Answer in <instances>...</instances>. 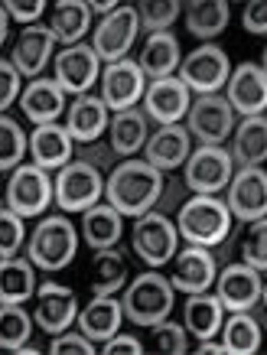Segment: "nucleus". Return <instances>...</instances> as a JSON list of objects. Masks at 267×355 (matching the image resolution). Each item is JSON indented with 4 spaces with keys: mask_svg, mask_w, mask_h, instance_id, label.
I'll return each mask as SVG.
<instances>
[{
    "mask_svg": "<svg viewBox=\"0 0 267 355\" xmlns=\"http://www.w3.org/2000/svg\"><path fill=\"white\" fill-rule=\"evenodd\" d=\"M55 180V205L62 212H88L105 199V173L85 160H72L53 176Z\"/></svg>",
    "mask_w": 267,
    "mask_h": 355,
    "instance_id": "nucleus-7",
    "label": "nucleus"
},
{
    "mask_svg": "<svg viewBox=\"0 0 267 355\" xmlns=\"http://www.w3.org/2000/svg\"><path fill=\"white\" fill-rule=\"evenodd\" d=\"M30 157L36 166H43L49 173H59L62 166L75 160V140L65 130V124H43V128H33L30 134Z\"/></svg>",
    "mask_w": 267,
    "mask_h": 355,
    "instance_id": "nucleus-24",
    "label": "nucleus"
},
{
    "mask_svg": "<svg viewBox=\"0 0 267 355\" xmlns=\"http://www.w3.org/2000/svg\"><path fill=\"white\" fill-rule=\"evenodd\" d=\"M75 160H85V163H92V166H98V170L105 173H111L114 166H118V153L111 150V144L107 140H92V144H75Z\"/></svg>",
    "mask_w": 267,
    "mask_h": 355,
    "instance_id": "nucleus-42",
    "label": "nucleus"
},
{
    "mask_svg": "<svg viewBox=\"0 0 267 355\" xmlns=\"http://www.w3.org/2000/svg\"><path fill=\"white\" fill-rule=\"evenodd\" d=\"M222 343L228 345L232 355H255L264 345V329L255 320V313H228L222 326Z\"/></svg>",
    "mask_w": 267,
    "mask_h": 355,
    "instance_id": "nucleus-35",
    "label": "nucleus"
},
{
    "mask_svg": "<svg viewBox=\"0 0 267 355\" xmlns=\"http://www.w3.org/2000/svg\"><path fill=\"white\" fill-rule=\"evenodd\" d=\"M176 303V287L163 270L150 268L137 277H130V284L121 293V306H124V320L134 323L137 329H153L163 320H170V310Z\"/></svg>",
    "mask_w": 267,
    "mask_h": 355,
    "instance_id": "nucleus-2",
    "label": "nucleus"
},
{
    "mask_svg": "<svg viewBox=\"0 0 267 355\" xmlns=\"http://www.w3.org/2000/svg\"><path fill=\"white\" fill-rule=\"evenodd\" d=\"M78 297L72 287H62L55 280H40V291H36V329H43L46 336H59L65 329H72V323L78 320Z\"/></svg>",
    "mask_w": 267,
    "mask_h": 355,
    "instance_id": "nucleus-16",
    "label": "nucleus"
},
{
    "mask_svg": "<svg viewBox=\"0 0 267 355\" xmlns=\"http://www.w3.org/2000/svg\"><path fill=\"white\" fill-rule=\"evenodd\" d=\"M225 306L218 300V293H189L186 303H182V326H186V333L193 336L196 343H203V339H215V336L222 333L225 326Z\"/></svg>",
    "mask_w": 267,
    "mask_h": 355,
    "instance_id": "nucleus-28",
    "label": "nucleus"
},
{
    "mask_svg": "<svg viewBox=\"0 0 267 355\" xmlns=\"http://www.w3.org/2000/svg\"><path fill=\"white\" fill-rule=\"evenodd\" d=\"M196 352H199V355H209V352L225 355V352H228V345H225L222 339H203V343L196 345Z\"/></svg>",
    "mask_w": 267,
    "mask_h": 355,
    "instance_id": "nucleus-51",
    "label": "nucleus"
},
{
    "mask_svg": "<svg viewBox=\"0 0 267 355\" xmlns=\"http://www.w3.org/2000/svg\"><path fill=\"white\" fill-rule=\"evenodd\" d=\"M225 205L235 222L251 225L267 216V170L264 166H248L235 170L232 183L225 189Z\"/></svg>",
    "mask_w": 267,
    "mask_h": 355,
    "instance_id": "nucleus-15",
    "label": "nucleus"
},
{
    "mask_svg": "<svg viewBox=\"0 0 267 355\" xmlns=\"http://www.w3.org/2000/svg\"><path fill=\"white\" fill-rule=\"evenodd\" d=\"M92 7H88L85 0H59V3H53L49 7V30H53L55 43L62 46V49H69V46H78L85 43L88 30H95L92 26Z\"/></svg>",
    "mask_w": 267,
    "mask_h": 355,
    "instance_id": "nucleus-27",
    "label": "nucleus"
},
{
    "mask_svg": "<svg viewBox=\"0 0 267 355\" xmlns=\"http://www.w3.org/2000/svg\"><path fill=\"white\" fill-rule=\"evenodd\" d=\"M55 36L49 26L43 23H33V26H23L20 36H17V43L10 49V62L20 69V76L33 78H43L46 65H53L55 59Z\"/></svg>",
    "mask_w": 267,
    "mask_h": 355,
    "instance_id": "nucleus-20",
    "label": "nucleus"
},
{
    "mask_svg": "<svg viewBox=\"0 0 267 355\" xmlns=\"http://www.w3.org/2000/svg\"><path fill=\"white\" fill-rule=\"evenodd\" d=\"M182 13V3L176 0H166V3H153V0H144L137 3V17H140V30L153 33H166L176 23V17Z\"/></svg>",
    "mask_w": 267,
    "mask_h": 355,
    "instance_id": "nucleus-38",
    "label": "nucleus"
},
{
    "mask_svg": "<svg viewBox=\"0 0 267 355\" xmlns=\"http://www.w3.org/2000/svg\"><path fill=\"white\" fill-rule=\"evenodd\" d=\"M241 26L251 36H267V0H251L241 10Z\"/></svg>",
    "mask_w": 267,
    "mask_h": 355,
    "instance_id": "nucleus-48",
    "label": "nucleus"
},
{
    "mask_svg": "<svg viewBox=\"0 0 267 355\" xmlns=\"http://www.w3.org/2000/svg\"><path fill=\"white\" fill-rule=\"evenodd\" d=\"M186 199H189V186H186V180H182V176H173V173H166V180H163V193H160V202H157V209L170 216V212H180Z\"/></svg>",
    "mask_w": 267,
    "mask_h": 355,
    "instance_id": "nucleus-45",
    "label": "nucleus"
},
{
    "mask_svg": "<svg viewBox=\"0 0 267 355\" xmlns=\"http://www.w3.org/2000/svg\"><path fill=\"white\" fill-rule=\"evenodd\" d=\"M128 284H130L128 254L118 245L95 251V258H92V293L95 297H114Z\"/></svg>",
    "mask_w": 267,
    "mask_h": 355,
    "instance_id": "nucleus-31",
    "label": "nucleus"
},
{
    "mask_svg": "<svg viewBox=\"0 0 267 355\" xmlns=\"http://www.w3.org/2000/svg\"><path fill=\"white\" fill-rule=\"evenodd\" d=\"M232 225H235V218L228 212L225 199H218V196H189L176 212V228H180V238L186 245H222Z\"/></svg>",
    "mask_w": 267,
    "mask_h": 355,
    "instance_id": "nucleus-3",
    "label": "nucleus"
},
{
    "mask_svg": "<svg viewBox=\"0 0 267 355\" xmlns=\"http://www.w3.org/2000/svg\"><path fill=\"white\" fill-rule=\"evenodd\" d=\"M78 254V232L65 216H46L26 241V258L40 270H62Z\"/></svg>",
    "mask_w": 267,
    "mask_h": 355,
    "instance_id": "nucleus-4",
    "label": "nucleus"
},
{
    "mask_svg": "<svg viewBox=\"0 0 267 355\" xmlns=\"http://www.w3.org/2000/svg\"><path fill=\"white\" fill-rule=\"evenodd\" d=\"M257 65L264 69V76H267V46H264V49H261V62H257Z\"/></svg>",
    "mask_w": 267,
    "mask_h": 355,
    "instance_id": "nucleus-52",
    "label": "nucleus"
},
{
    "mask_svg": "<svg viewBox=\"0 0 267 355\" xmlns=\"http://www.w3.org/2000/svg\"><path fill=\"white\" fill-rule=\"evenodd\" d=\"M225 98L235 108L238 118H255L267 111V76L257 62H241L232 69Z\"/></svg>",
    "mask_w": 267,
    "mask_h": 355,
    "instance_id": "nucleus-19",
    "label": "nucleus"
},
{
    "mask_svg": "<svg viewBox=\"0 0 267 355\" xmlns=\"http://www.w3.org/2000/svg\"><path fill=\"white\" fill-rule=\"evenodd\" d=\"M215 293L228 313H245L264 300V274L245 261H232V264L218 268Z\"/></svg>",
    "mask_w": 267,
    "mask_h": 355,
    "instance_id": "nucleus-14",
    "label": "nucleus"
},
{
    "mask_svg": "<svg viewBox=\"0 0 267 355\" xmlns=\"http://www.w3.org/2000/svg\"><path fill=\"white\" fill-rule=\"evenodd\" d=\"M124 232V216L111 202H98L88 212H82V238L92 251L101 248H114Z\"/></svg>",
    "mask_w": 267,
    "mask_h": 355,
    "instance_id": "nucleus-32",
    "label": "nucleus"
},
{
    "mask_svg": "<svg viewBox=\"0 0 267 355\" xmlns=\"http://www.w3.org/2000/svg\"><path fill=\"white\" fill-rule=\"evenodd\" d=\"M40 280L36 264L30 258H7L0 261V303H26L36 297Z\"/></svg>",
    "mask_w": 267,
    "mask_h": 355,
    "instance_id": "nucleus-33",
    "label": "nucleus"
},
{
    "mask_svg": "<svg viewBox=\"0 0 267 355\" xmlns=\"http://www.w3.org/2000/svg\"><path fill=\"white\" fill-rule=\"evenodd\" d=\"M130 248H134V254L147 268L160 270L180 251V228H176V222H170L166 212L153 209L147 216L134 218V225H130Z\"/></svg>",
    "mask_w": 267,
    "mask_h": 355,
    "instance_id": "nucleus-5",
    "label": "nucleus"
},
{
    "mask_svg": "<svg viewBox=\"0 0 267 355\" xmlns=\"http://www.w3.org/2000/svg\"><path fill=\"white\" fill-rule=\"evenodd\" d=\"M101 352H105V355H118V352L140 355V352H144V343H140L134 333H118V336H111L107 343H101Z\"/></svg>",
    "mask_w": 267,
    "mask_h": 355,
    "instance_id": "nucleus-49",
    "label": "nucleus"
},
{
    "mask_svg": "<svg viewBox=\"0 0 267 355\" xmlns=\"http://www.w3.org/2000/svg\"><path fill=\"white\" fill-rule=\"evenodd\" d=\"M0 10L7 13L13 23H26V26H33V23L40 20V17H43L49 7H46L43 0H30V3H20V0H7V3H3Z\"/></svg>",
    "mask_w": 267,
    "mask_h": 355,
    "instance_id": "nucleus-46",
    "label": "nucleus"
},
{
    "mask_svg": "<svg viewBox=\"0 0 267 355\" xmlns=\"http://www.w3.org/2000/svg\"><path fill=\"white\" fill-rule=\"evenodd\" d=\"M78 329L92 339V343H107L111 336L121 333V323H124V306H121L118 297H95L78 310Z\"/></svg>",
    "mask_w": 267,
    "mask_h": 355,
    "instance_id": "nucleus-29",
    "label": "nucleus"
},
{
    "mask_svg": "<svg viewBox=\"0 0 267 355\" xmlns=\"http://www.w3.org/2000/svg\"><path fill=\"white\" fill-rule=\"evenodd\" d=\"M193 134L186 124H166V128H157L150 134L147 147H144V160L153 163L160 173H173L186 166L189 153H193Z\"/></svg>",
    "mask_w": 267,
    "mask_h": 355,
    "instance_id": "nucleus-21",
    "label": "nucleus"
},
{
    "mask_svg": "<svg viewBox=\"0 0 267 355\" xmlns=\"http://www.w3.org/2000/svg\"><path fill=\"white\" fill-rule=\"evenodd\" d=\"M232 163L235 170H248V166H264L267 163V114H255V118H241L232 130Z\"/></svg>",
    "mask_w": 267,
    "mask_h": 355,
    "instance_id": "nucleus-25",
    "label": "nucleus"
},
{
    "mask_svg": "<svg viewBox=\"0 0 267 355\" xmlns=\"http://www.w3.org/2000/svg\"><path fill=\"white\" fill-rule=\"evenodd\" d=\"M95 345L82 329H65V333L49 339V352L53 355H95Z\"/></svg>",
    "mask_w": 267,
    "mask_h": 355,
    "instance_id": "nucleus-44",
    "label": "nucleus"
},
{
    "mask_svg": "<svg viewBox=\"0 0 267 355\" xmlns=\"http://www.w3.org/2000/svg\"><path fill=\"white\" fill-rule=\"evenodd\" d=\"M241 235H245V225L241 222H235L232 225V232L225 235L222 245H215V261H218V268H225V264H232V261H241Z\"/></svg>",
    "mask_w": 267,
    "mask_h": 355,
    "instance_id": "nucleus-47",
    "label": "nucleus"
},
{
    "mask_svg": "<svg viewBox=\"0 0 267 355\" xmlns=\"http://www.w3.org/2000/svg\"><path fill=\"white\" fill-rule=\"evenodd\" d=\"M88 7H92V13H98V17L105 20V17H111V13H118L124 3H118V0H92Z\"/></svg>",
    "mask_w": 267,
    "mask_h": 355,
    "instance_id": "nucleus-50",
    "label": "nucleus"
},
{
    "mask_svg": "<svg viewBox=\"0 0 267 355\" xmlns=\"http://www.w3.org/2000/svg\"><path fill=\"white\" fill-rule=\"evenodd\" d=\"M20 69L3 55L0 59V111L7 114L10 111V105H20V95H23V88H20Z\"/></svg>",
    "mask_w": 267,
    "mask_h": 355,
    "instance_id": "nucleus-43",
    "label": "nucleus"
},
{
    "mask_svg": "<svg viewBox=\"0 0 267 355\" xmlns=\"http://www.w3.org/2000/svg\"><path fill=\"white\" fill-rule=\"evenodd\" d=\"M189 339L193 336L186 333L182 323H173V320H163L160 326H153V349L163 355H182L189 352Z\"/></svg>",
    "mask_w": 267,
    "mask_h": 355,
    "instance_id": "nucleus-41",
    "label": "nucleus"
},
{
    "mask_svg": "<svg viewBox=\"0 0 267 355\" xmlns=\"http://www.w3.org/2000/svg\"><path fill=\"white\" fill-rule=\"evenodd\" d=\"M180 62H182L180 40H176L170 30L147 36V40H144V49H140V55H137V65L144 69V76H147L150 82L170 78L173 72H180Z\"/></svg>",
    "mask_w": 267,
    "mask_h": 355,
    "instance_id": "nucleus-30",
    "label": "nucleus"
},
{
    "mask_svg": "<svg viewBox=\"0 0 267 355\" xmlns=\"http://www.w3.org/2000/svg\"><path fill=\"white\" fill-rule=\"evenodd\" d=\"M241 261L251 264L255 270L267 274V216L245 225V235H241Z\"/></svg>",
    "mask_w": 267,
    "mask_h": 355,
    "instance_id": "nucleus-39",
    "label": "nucleus"
},
{
    "mask_svg": "<svg viewBox=\"0 0 267 355\" xmlns=\"http://www.w3.org/2000/svg\"><path fill=\"white\" fill-rule=\"evenodd\" d=\"M26 241V228H23V216H17L13 209H0V261L17 258V251Z\"/></svg>",
    "mask_w": 267,
    "mask_h": 355,
    "instance_id": "nucleus-40",
    "label": "nucleus"
},
{
    "mask_svg": "<svg viewBox=\"0 0 267 355\" xmlns=\"http://www.w3.org/2000/svg\"><path fill=\"white\" fill-rule=\"evenodd\" d=\"M150 124L153 121L147 118V111L144 108H128V111H118V114H111V128H107V144H111V150L118 153L121 160H130V157H137L144 147H147L150 140Z\"/></svg>",
    "mask_w": 267,
    "mask_h": 355,
    "instance_id": "nucleus-26",
    "label": "nucleus"
},
{
    "mask_svg": "<svg viewBox=\"0 0 267 355\" xmlns=\"http://www.w3.org/2000/svg\"><path fill=\"white\" fill-rule=\"evenodd\" d=\"M193 108V92L182 85L180 76L170 78H157L147 85V95H144V111L147 118L157 124V128H166V124H180Z\"/></svg>",
    "mask_w": 267,
    "mask_h": 355,
    "instance_id": "nucleus-18",
    "label": "nucleus"
},
{
    "mask_svg": "<svg viewBox=\"0 0 267 355\" xmlns=\"http://www.w3.org/2000/svg\"><path fill=\"white\" fill-rule=\"evenodd\" d=\"M3 205L13 209L23 218L46 216V209L55 205V180L49 170L36 166V163H23L7 176V193H3Z\"/></svg>",
    "mask_w": 267,
    "mask_h": 355,
    "instance_id": "nucleus-6",
    "label": "nucleus"
},
{
    "mask_svg": "<svg viewBox=\"0 0 267 355\" xmlns=\"http://www.w3.org/2000/svg\"><path fill=\"white\" fill-rule=\"evenodd\" d=\"M232 176H235V163L225 147H196L182 166V180L193 196H218L222 189H228Z\"/></svg>",
    "mask_w": 267,
    "mask_h": 355,
    "instance_id": "nucleus-10",
    "label": "nucleus"
},
{
    "mask_svg": "<svg viewBox=\"0 0 267 355\" xmlns=\"http://www.w3.org/2000/svg\"><path fill=\"white\" fill-rule=\"evenodd\" d=\"M170 268V284L180 293H205L215 287V277H218V261H215L212 248L203 245H182L176 251V258L166 264Z\"/></svg>",
    "mask_w": 267,
    "mask_h": 355,
    "instance_id": "nucleus-13",
    "label": "nucleus"
},
{
    "mask_svg": "<svg viewBox=\"0 0 267 355\" xmlns=\"http://www.w3.org/2000/svg\"><path fill=\"white\" fill-rule=\"evenodd\" d=\"M101 59L92 49V43H78L69 49H59L53 59V78L62 85L65 95H92V85L101 82Z\"/></svg>",
    "mask_w": 267,
    "mask_h": 355,
    "instance_id": "nucleus-12",
    "label": "nucleus"
},
{
    "mask_svg": "<svg viewBox=\"0 0 267 355\" xmlns=\"http://www.w3.org/2000/svg\"><path fill=\"white\" fill-rule=\"evenodd\" d=\"M235 124L238 114L222 92L218 95H196L193 108L186 114V128H189L199 147H222L225 140L232 137Z\"/></svg>",
    "mask_w": 267,
    "mask_h": 355,
    "instance_id": "nucleus-8",
    "label": "nucleus"
},
{
    "mask_svg": "<svg viewBox=\"0 0 267 355\" xmlns=\"http://www.w3.org/2000/svg\"><path fill=\"white\" fill-rule=\"evenodd\" d=\"M163 180L166 173H160L153 163L140 160V157L121 160L105 180V202L114 205L124 218H140L157 209Z\"/></svg>",
    "mask_w": 267,
    "mask_h": 355,
    "instance_id": "nucleus-1",
    "label": "nucleus"
},
{
    "mask_svg": "<svg viewBox=\"0 0 267 355\" xmlns=\"http://www.w3.org/2000/svg\"><path fill=\"white\" fill-rule=\"evenodd\" d=\"M182 13H186V30H189V36L209 43V40H215V36L225 33L232 7H228L225 0H193V3L182 7Z\"/></svg>",
    "mask_w": 267,
    "mask_h": 355,
    "instance_id": "nucleus-34",
    "label": "nucleus"
},
{
    "mask_svg": "<svg viewBox=\"0 0 267 355\" xmlns=\"http://www.w3.org/2000/svg\"><path fill=\"white\" fill-rule=\"evenodd\" d=\"M111 128V108H107L101 95H78L69 101L65 111V130L72 134L75 144H92L101 140V134Z\"/></svg>",
    "mask_w": 267,
    "mask_h": 355,
    "instance_id": "nucleus-23",
    "label": "nucleus"
},
{
    "mask_svg": "<svg viewBox=\"0 0 267 355\" xmlns=\"http://www.w3.org/2000/svg\"><path fill=\"white\" fill-rule=\"evenodd\" d=\"M26 153H30V134L10 114H0V170H3V176L23 166Z\"/></svg>",
    "mask_w": 267,
    "mask_h": 355,
    "instance_id": "nucleus-37",
    "label": "nucleus"
},
{
    "mask_svg": "<svg viewBox=\"0 0 267 355\" xmlns=\"http://www.w3.org/2000/svg\"><path fill=\"white\" fill-rule=\"evenodd\" d=\"M147 85L150 78L144 76V69L134 59L105 65V72H101V101L111 108V114L137 108V101H144V95H147Z\"/></svg>",
    "mask_w": 267,
    "mask_h": 355,
    "instance_id": "nucleus-17",
    "label": "nucleus"
},
{
    "mask_svg": "<svg viewBox=\"0 0 267 355\" xmlns=\"http://www.w3.org/2000/svg\"><path fill=\"white\" fill-rule=\"evenodd\" d=\"M20 111L26 114V121H33V128H43V124H55L69 111L62 85L49 78H33L30 85L23 88L20 95Z\"/></svg>",
    "mask_w": 267,
    "mask_h": 355,
    "instance_id": "nucleus-22",
    "label": "nucleus"
},
{
    "mask_svg": "<svg viewBox=\"0 0 267 355\" xmlns=\"http://www.w3.org/2000/svg\"><path fill=\"white\" fill-rule=\"evenodd\" d=\"M264 306H267V284H264Z\"/></svg>",
    "mask_w": 267,
    "mask_h": 355,
    "instance_id": "nucleus-53",
    "label": "nucleus"
},
{
    "mask_svg": "<svg viewBox=\"0 0 267 355\" xmlns=\"http://www.w3.org/2000/svg\"><path fill=\"white\" fill-rule=\"evenodd\" d=\"M36 316L23 310V303H3L0 306V345L3 352H20L23 345H30Z\"/></svg>",
    "mask_w": 267,
    "mask_h": 355,
    "instance_id": "nucleus-36",
    "label": "nucleus"
},
{
    "mask_svg": "<svg viewBox=\"0 0 267 355\" xmlns=\"http://www.w3.org/2000/svg\"><path fill=\"white\" fill-rule=\"evenodd\" d=\"M137 33H140L137 7L124 3L118 13H111V17L95 23V30H92V49H95L98 59L105 65L124 62L128 53L134 49V43H137Z\"/></svg>",
    "mask_w": 267,
    "mask_h": 355,
    "instance_id": "nucleus-11",
    "label": "nucleus"
},
{
    "mask_svg": "<svg viewBox=\"0 0 267 355\" xmlns=\"http://www.w3.org/2000/svg\"><path fill=\"white\" fill-rule=\"evenodd\" d=\"M228 76H232V62L225 49H218L215 43H203L189 55H182L180 62L182 85L193 95H218L228 85Z\"/></svg>",
    "mask_w": 267,
    "mask_h": 355,
    "instance_id": "nucleus-9",
    "label": "nucleus"
}]
</instances>
